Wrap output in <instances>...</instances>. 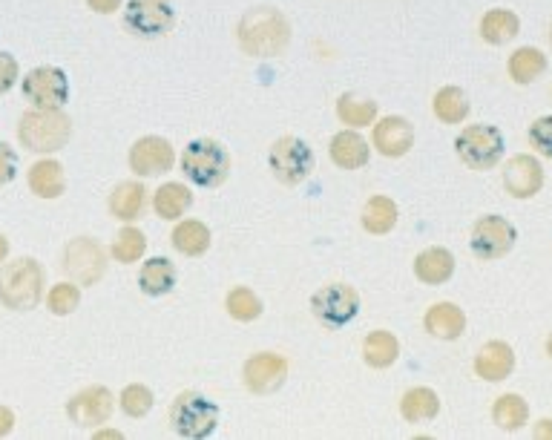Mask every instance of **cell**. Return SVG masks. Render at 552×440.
<instances>
[{
    "label": "cell",
    "mask_w": 552,
    "mask_h": 440,
    "mask_svg": "<svg viewBox=\"0 0 552 440\" xmlns=\"http://www.w3.org/2000/svg\"><path fill=\"white\" fill-rule=\"evenodd\" d=\"M236 41L251 58H276L291 41V24L274 6H256L242 15L236 26Z\"/></svg>",
    "instance_id": "6da1fadb"
},
{
    "label": "cell",
    "mask_w": 552,
    "mask_h": 440,
    "mask_svg": "<svg viewBox=\"0 0 552 440\" xmlns=\"http://www.w3.org/2000/svg\"><path fill=\"white\" fill-rule=\"evenodd\" d=\"M44 297V271L35 259H18L0 268V302L12 311H32Z\"/></svg>",
    "instance_id": "7a4b0ae2"
},
{
    "label": "cell",
    "mask_w": 552,
    "mask_h": 440,
    "mask_svg": "<svg viewBox=\"0 0 552 440\" xmlns=\"http://www.w3.org/2000/svg\"><path fill=\"white\" fill-rule=\"evenodd\" d=\"M72 136V121L61 110H29L18 121V139L32 153H55Z\"/></svg>",
    "instance_id": "3957f363"
},
{
    "label": "cell",
    "mask_w": 552,
    "mask_h": 440,
    "mask_svg": "<svg viewBox=\"0 0 552 440\" xmlns=\"http://www.w3.org/2000/svg\"><path fill=\"white\" fill-rule=\"evenodd\" d=\"M184 176L199 187H219L230 176L228 150L216 139H196L184 147Z\"/></svg>",
    "instance_id": "277c9868"
},
{
    "label": "cell",
    "mask_w": 552,
    "mask_h": 440,
    "mask_svg": "<svg viewBox=\"0 0 552 440\" xmlns=\"http://www.w3.org/2000/svg\"><path fill=\"white\" fill-rule=\"evenodd\" d=\"M170 423H173L176 435L202 440L213 435V429L219 423V406L210 403L199 392H182L170 406Z\"/></svg>",
    "instance_id": "5b68a950"
},
{
    "label": "cell",
    "mask_w": 552,
    "mask_h": 440,
    "mask_svg": "<svg viewBox=\"0 0 552 440\" xmlns=\"http://www.w3.org/2000/svg\"><path fill=\"white\" fill-rule=\"evenodd\" d=\"M460 162L472 170H492L504 156V133L492 124H472L455 139Z\"/></svg>",
    "instance_id": "8992f818"
},
{
    "label": "cell",
    "mask_w": 552,
    "mask_h": 440,
    "mask_svg": "<svg viewBox=\"0 0 552 440\" xmlns=\"http://www.w3.org/2000/svg\"><path fill=\"white\" fill-rule=\"evenodd\" d=\"M311 308L320 323L328 328H343L360 314V294L345 282H331V285H322L311 297Z\"/></svg>",
    "instance_id": "52a82bcc"
},
{
    "label": "cell",
    "mask_w": 552,
    "mask_h": 440,
    "mask_svg": "<svg viewBox=\"0 0 552 440\" xmlns=\"http://www.w3.org/2000/svg\"><path fill=\"white\" fill-rule=\"evenodd\" d=\"M271 170L274 176L288 187L302 185L314 170V153L311 147L297 136H285L271 147Z\"/></svg>",
    "instance_id": "ba28073f"
},
{
    "label": "cell",
    "mask_w": 552,
    "mask_h": 440,
    "mask_svg": "<svg viewBox=\"0 0 552 440\" xmlns=\"http://www.w3.org/2000/svg\"><path fill=\"white\" fill-rule=\"evenodd\" d=\"M61 268L78 285H95L107 271V256H104V248L95 239L78 236L64 248V265Z\"/></svg>",
    "instance_id": "9c48e42d"
},
{
    "label": "cell",
    "mask_w": 552,
    "mask_h": 440,
    "mask_svg": "<svg viewBox=\"0 0 552 440\" xmlns=\"http://www.w3.org/2000/svg\"><path fill=\"white\" fill-rule=\"evenodd\" d=\"M23 95L38 110H61L69 101V78L58 67H35L23 75Z\"/></svg>",
    "instance_id": "30bf717a"
},
{
    "label": "cell",
    "mask_w": 552,
    "mask_h": 440,
    "mask_svg": "<svg viewBox=\"0 0 552 440\" xmlns=\"http://www.w3.org/2000/svg\"><path fill=\"white\" fill-rule=\"evenodd\" d=\"M176 9L170 0H130L124 6V24L141 38H159L173 29Z\"/></svg>",
    "instance_id": "8fae6325"
},
{
    "label": "cell",
    "mask_w": 552,
    "mask_h": 440,
    "mask_svg": "<svg viewBox=\"0 0 552 440\" xmlns=\"http://www.w3.org/2000/svg\"><path fill=\"white\" fill-rule=\"evenodd\" d=\"M518 233L515 225L504 219V216H483L475 222L472 228V254L483 259V262H492V259H501L512 251Z\"/></svg>",
    "instance_id": "7c38bea8"
},
{
    "label": "cell",
    "mask_w": 552,
    "mask_h": 440,
    "mask_svg": "<svg viewBox=\"0 0 552 440\" xmlns=\"http://www.w3.org/2000/svg\"><path fill=\"white\" fill-rule=\"evenodd\" d=\"M242 377H245L248 392L271 394L285 383V377H288V363H285V357H279L274 351H262V354H253L251 360L245 363Z\"/></svg>",
    "instance_id": "4fadbf2b"
},
{
    "label": "cell",
    "mask_w": 552,
    "mask_h": 440,
    "mask_svg": "<svg viewBox=\"0 0 552 440\" xmlns=\"http://www.w3.org/2000/svg\"><path fill=\"white\" fill-rule=\"evenodd\" d=\"M113 394L104 386H90L67 403V415L75 426H101L113 415Z\"/></svg>",
    "instance_id": "5bb4252c"
},
{
    "label": "cell",
    "mask_w": 552,
    "mask_h": 440,
    "mask_svg": "<svg viewBox=\"0 0 552 440\" xmlns=\"http://www.w3.org/2000/svg\"><path fill=\"white\" fill-rule=\"evenodd\" d=\"M176 162V153L170 147V141L161 136H144L133 144L130 150V167L136 176H159L167 173Z\"/></svg>",
    "instance_id": "9a60e30c"
},
{
    "label": "cell",
    "mask_w": 552,
    "mask_h": 440,
    "mask_svg": "<svg viewBox=\"0 0 552 440\" xmlns=\"http://www.w3.org/2000/svg\"><path fill=\"white\" fill-rule=\"evenodd\" d=\"M504 187L506 193L515 196V199H532L544 187V170H541L538 159L524 156V153L521 156H512L506 162Z\"/></svg>",
    "instance_id": "2e32d148"
},
{
    "label": "cell",
    "mask_w": 552,
    "mask_h": 440,
    "mask_svg": "<svg viewBox=\"0 0 552 440\" xmlns=\"http://www.w3.org/2000/svg\"><path fill=\"white\" fill-rule=\"evenodd\" d=\"M414 130L403 116H386L374 124V147L386 159H400L412 150Z\"/></svg>",
    "instance_id": "e0dca14e"
},
{
    "label": "cell",
    "mask_w": 552,
    "mask_h": 440,
    "mask_svg": "<svg viewBox=\"0 0 552 440\" xmlns=\"http://www.w3.org/2000/svg\"><path fill=\"white\" fill-rule=\"evenodd\" d=\"M512 369H515V351L504 340H489L475 357V374L489 383H498V380L509 377Z\"/></svg>",
    "instance_id": "ac0fdd59"
},
{
    "label": "cell",
    "mask_w": 552,
    "mask_h": 440,
    "mask_svg": "<svg viewBox=\"0 0 552 440\" xmlns=\"http://www.w3.org/2000/svg\"><path fill=\"white\" fill-rule=\"evenodd\" d=\"M426 331L437 340H458L466 331V314L452 302H437L426 311Z\"/></svg>",
    "instance_id": "d6986e66"
},
{
    "label": "cell",
    "mask_w": 552,
    "mask_h": 440,
    "mask_svg": "<svg viewBox=\"0 0 552 440\" xmlns=\"http://www.w3.org/2000/svg\"><path fill=\"white\" fill-rule=\"evenodd\" d=\"M414 274L426 285H443L455 274V256L446 248H426L414 259Z\"/></svg>",
    "instance_id": "ffe728a7"
},
{
    "label": "cell",
    "mask_w": 552,
    "mask_h": 440,
    "mask_svg": "<svg viewBox=\"0 0 552 440\" xmlns=\"http://www.w3.org/2000/svg\"><path fill=\"white\" fill-rule=\"evenodd\" d=\"M368 141L351 130H343L331 139V159L343 170H360L368 164Z\"/></svg>",
    "instance_id": "44dd1931"
},
{
    "label": "cell",
    "mask_w": 552,
    "mask_h": 440,
    "mask_svg": "<svg viewBox=\"0 0 552 440\" xmlns=\"http://www.w3.org/2000/svg\"><path fill=\"white\" fill-rule=\"evenodd\" d=\"M176 265L164 256H156V259H147L141 274H138V285L147 297H161L167 291H173L176 285Z\"/></svg>",
    "instance_id": "7402d4cb"
},
{
    "label": "cell",
    "mask_w": 552,
    "mask_h": 440,
    "mask_svg": "<svg viewBox=\"0 0 552 440\" xmlns=\"http://www.w3.org/2000/svg\"><path fill=\"white\" fill-rule=\"evenodd\" d=\"M29 187L35 196L41 199H58L67 187V179H64V167L52 159H44V162L32 164L29 170Z\"/></svg>",
    "instance_id": "603a6c76"
},
{
    "label": "cell",
    "mask_w": 552,
    "mask_h": 440,
    "mask_svg": "<svg viewBox=\"0 0 552 440\" xmlns=\"http://www.w3.org/2000/svg\"><path fill=\"white\" fill-rule=\"evenodd\" d=\"M147 205V190L141 182H121L110 193V210L115 219L121 222H133L141 216V210Z\"/></svg>",
    "instance_id": "cb8c5ba5"
},
{
    "label": "cell",
    "mask_w": 552,
    "mask_h": 440,
    "mask_svg": "<svg viewBox=\"0 0 552 440\" xmlns=\"http://www.w3.org/2000/svg\"><path fill=\"white\" fill-rule=\"evenodd\" d=\"M521 29V21L515 12L509 9H489L481 18V38L492 47H501L506 41H512Z\"/></svg>",
    "instance_id": "d4e9b609"
},
{
    "label": "cell",
    "mask_w": 552,
    "mask_h": 440,
    "mask_svg": "<svg viewBox=\"0 0 552 440\" xmlns=\"http://www.w3.org/2000/svg\"><path fill=\"white\" fill-rule=\"evenodd\" d=\"M547 72V55L535 47H521L509 58V75L515 84H532Z\"/></svg>",
    "instance_id": "484cf974"
},
{
    "label": "cell",
    "mask_w": 552,
    "mask_h": 440,
    "mask_svg": "<svg viewBox=\"0 0 552 440\" xmlns=\"http://www.w3.org/2000/svg\"><path fill=\"white\" fill-rule=\"evenodd\" d=\"M440 412V397L426 386H417L409 389L400 400V415L406 417L409 423H423V420H432Z\"/></svg>",
    "instance_id": "4316f807"
},
{
    "label": "cell",
    "mask_w": 552,
    "mask_h": 440,
    "mask_svg": "<svg viewBox=\"0 0 552 440\" xmlns=\"http://www.w3.org/2000/svg\"><path fill=\"white\" fill-rule=\"evenodd\" d=\"M363 357L371 369H389L400 357V343L391 331H371L363 343Z\"/></svg>",
    "instance_id": "83f0119b"
},
{
    "label": "cell",
    "mask_w": 552,
    "mask_h": 440,
    "mask_svg": "<svg viewBox=\"0 0 552 440\" xmlns=\"http://www.w3.org/2000/svg\"><path fill=\"white\" fill-rule=\"evenodd\" d=\"M492 420L504 432H518L529 420V406L521 394H501L492 406Z\"/></svg>",
    "instance_id": "f1b7e54d"
},
{
    "label": "cell",
    "mask_w": 552,
    "mask_h": 440,
    "mask_svg": "<svg viewBox=\"0 0 552 440\" xmlns=\"http://www.w3.org/2000/svg\"><path fill=\"white\" fill-rule=\"evenodd\" d=\"M173 248L184 256H202L210 248V231L205 222L187 219L182 225H176L173 231Z\"/></svg>",
    "instance_id": "f546056e"
},
{
    "label": "cell",
    "mask_w": 552,
    "mask_h": 440,
    "mask_svg": "<svg viewBox=\"0 0 552 440\" xmlns=\"http://www.w3.org/2000/svg\"><path fill=\"white\" fill-rule=\"evenodd\" d=\"M193 205V193L179 182H167L156 190V199H153V208L161 219H179L184 210Z\"/></svg>",
    "instance_id": "4dcf8cb0"
},
{
    "label": "cell",
    "mask_w": 552,
    "mask_h": 440,
    "mask_svg": "<svg viewBox=\"0 0 552 440\" xmlns=\"http://www.w3.org/2000/svg\"><path fill=\"white\" fill-rule=\"evenodd\" d=\"M397 225V205L389 196H374L363 208V228L374 236H383Z\"/></svg>",
    "instance_id": "1f68e13d"
},
{
    "label": "cell",
    "mask_w": 552,
    "mask_h": 440,
    "mask_svg": "<svg viewBox=\"0 0 552 440\" xmlns=\"http://www.w3.org/2000/svg\"><path fill=\"white\" fill-rule=\"evenodd\" d=\"M435 116L443 124H460L463 118L469 116V98L460 87H443L435 95Z\"/></svg>",
    "instance_id": "d6a6232c"
},
{
    "label": "cell",
    "mask_w": 552,
    "mask_h": 440,
    "mask_svg": "<svg viewBox=\"0 0 552 440\" xmlns=\"http://www.w3.org/2000/svg\"><path fill=\"white\" fill-rule=\"evenodd\" d=\"M337 116L348 127H368L377 118V101L371 98H357V95H343L337 101Z\"/></svg>",
    "instance_id": "836d02e7"
},
{
    "label": "cell",
    "mask_w": 552,
    "mask_h": 440,
    "mask_svg": "<svg viewBox=\"0 0 552 440\" xmlns=\"http://www.w3.org/2000/svg\"><path fill=\"white\" fill-rule=\"evenodd\" d=\"M228 314L239 323H251L262 314V300L253 294L251 288H233L228 294Z\"/></svg>",
    "instance_id": "e575fe53"
},
{
    "label": "cell",
    "mask_w": 552,
    "mask_h": 440,
    "mask_svg": "<svg viewBox=\"0 0 552 440\" xmlns=\"http://www.w3.org/2000/svg\"><path fill=\"white\" fill-rule=\"evenodd\" d=\"M147 251V239H144V233L138 231V228H124V231L115 236L113 242V256L118 262H136L138 256Z\"/></svg>",
    "instance_id": "d590c367"
},
{
    "label": "cell",
    "mask_w": 552,
    "mask_h": 440,
    "mask_svg": "<svg viewBox=\"0 0 552 440\" xmlns=\"http://www.w3.org/2000/svg\"><path fill=\"white\" fill-rule=\"evenodd\" d=\"M78 302H81V291H78V285H75V282H58V285L49 291V297H46L49 311H52V314H58V317L72 314V311L78 308Z\"/></svg>",
    "instance_id": "8d00e7d4"
},
{
    "label": "cell",
    "mask_w": 552,
    "mask_h": 440,
    "mask_svg": "<svg viewBox=\"0 0 552 440\" xmlns=\"http://www.w3.org/2000/svg\"><path fill=\"white\" fill-rule=\"evenodd\" d=\"M121 409L124 415L130 417H144L150 409H153V392L141 383H133L121 392Z\"/></svg>",
    "instance_id": "74e56055"
},
{
    "label": "cell",
    "mask_w": 552,
    "mask_h": 440,
    "mask_svg": "<svg viewBox=\"0 0 552 440\" xmlns=\"http://www.w3.org/2000/svg\"><path fill=\"white\" fill-rule=\"evenodd\" d=\"M529 141H532V147H535L541 156L552 159V116L535 118V121L529 124Z\"/></svg>",
    "instance_id": "f35d334b"
},
{
    "label": "cell",
    "mask_w": 552,
    "mask_h": 440,
    "mask_svg": "<svg viewBox=\"0 0 552 440\" xmlns=\"http://www.w3.org/2000/svg\"><path fill=\"white\" fill-rule=\"evenodd\" d=\"M18 75H21V67H18L15 55L0 49V95L9 93L18 84Z\"/></svg>",
    "instance_id": "ab89813d"
},
{
    "label": "cell",
    "mask_w": 552,
    "mask_h": 440,
    "mask_svg": "<svg viewBox=\"0 0 552 440\" xmlns=\"http://www.w3.org/2000/svg\"><path fill=\"white\" fill-rule=\"evenodd\" d=\"M15 176H18V153L6 141H0V187L9 185Z\"/></svg>",
    "instance_id": "60d3db41"
},
{
    "label": "cell",
    "mask_w": 552,
    "mask_h": 440,
    "mask_svg": "<svg viewBox=\"0 0 552 440\" xmlns=\"http://www.w3.org/2000/svg\"><path fill=\"white\" fill-rule=\"evenodd\" d=\"M90 3L92 12L98 15H113L115 9H121V0H87Z\"/></svg>",
    "instance_id": "b9f144b4"
},
{
    "label": "cell",
    "mask_w": 552,
    "mask_h": 440,
    "mask_svg": "<svg viewBox=\"0 0 552 440\" xmlns=\"http://www.w3.org/2000/svg\"><path fill=\"white\" fill-rule=\"evenodd\" d=\"M12 426H15V412H12V409H6V406H0V438H3V435H9V432H12Z\"/></svg>",
    "instance_id": "7bdbcfd3"
},
{
    "label": "cell",
    "mask_w": 552,
    "mask_h": 440,
    "mask_svg": "<svg viewBox=\"0 0 552 440\" xmlns=\"http://www.w3.org/2000/svg\"><path fill=\"white\" fill-rule=\"evenodd\" d=\"M535 435L538 438H552V420H541L538 429H535Z\"/></svg>",
    "instance_id": "ee69618b"
},
{
    "label": "cell",
    "mask_w": 552,
    "mask_h": 440,
    "mask_svg": "<svg viewBox=\"0 0 552 440\" xmlns=\"http://www.w3.org/2000/svg\"><path fill=\"white\" fill-rule=\"evenodd\" d=\"M6 254H9V239H6V236H0V262L6 259Z\"/></svg>",
    "instance_id": "f6af8a7d"
},
{
    "label": "cell",
    "mask_w": 552,
    "mask_h": 440,
    "mask_svg": "<svg viewBox=\"0 0 552 440\" xmlns=\"http://www.w3.org/2000/svg\"><path fill=\"white\" fill-rule=\"evenodd\" d=\"M547 354H550V357H552V334H550V337H547Z\"/></svg>",
    "instance_id": "bcb514c9"
},
{
    "label": "cell",
    "mask_w": 552,
    "mask_h": 440,
    "mask_svg": "<svg viewBox=\"0 0 552 440\" xmlns=\"http://www.w3.org/2000/svg\"><path fill=\"white\" fill-rule=\"evenodd\" d=\"M550 41H552V26H550Z\"/></svg>",
    "instance_id": "7dc6e473"
}]
</instances>
